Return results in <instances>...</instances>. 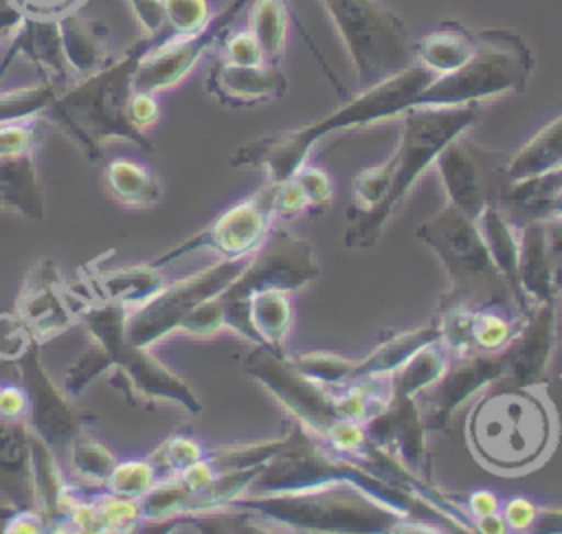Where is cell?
Listing matches in <instances>:
<instances>
[{"label":"cell","mask_w":562,"mask_h":534,"mask_svg":"<svg viewBox=\"0 0 562 534\" xmlns=\"http://www.w3.org/2000/svg\"><path fill=\"white\" fill-rule=\"evenodd\" d=\"M441 338L439 323H430L397 336H391L382 345H378L364 360L353 363L351 369V382L362 380V378H378V376H389L395 371L402 363H406L419 347Z\"/></svg>","instance_id":"836d02e7"},{"label":"cell","mask_w":562,"mask_h":534,"mask_svg":"<svg viewBox=\"0 0 562 534\" xmlns=\"http://www.w3.org/2000/svg\"><path fill=\"white\" fill-rule=\"evenodd\" d=\"M338 33L360 90L415 64L413 37L382 0H318Z\"/></svg>","instance_id":"ba28073f"},{"label":"cell","mask_w":562,"mask_h":534,"mask_svg":"<svg viewBox=\"0 0 562 534\" xmlns=\"http://www.w3.org/2000/svg\"><path fill=\"white\" fill-rule=\"evenodd\" d=\"M248 257H222L220 262L176 281H169L156 297L127 312L125 334L132 345L154 347L171 334L204 301L226 290L248 264Z\"/></svg>","instance_id":"30bf717a"},{"label":"cell","mask_w":562,"mask_h":534,"mask_svg":"<svg viewBox=\"0 0 562 534\" xmlns=\"http://www.w3.org/2000/svg\"><path fill=\"white\" fill-rule=\"evenodd\" d=\"M318 275V259L307 240L283 231H270L259 248L250 255L235 281L217 294L224 303H248L257 290H299Z\"/></svg>","instance_id":"5bb4252c"},{"label":"cell","mask_w":562,"mask_h":534,"mask_svg":"<svg viewBox=\"0 0 562 534\" xmlns=\"http://www.w3.org/2000/svg\"><path fill=\"white\" fill-rule=\"evenodd\" d=\"M501 516H503L505 525H509L512 530H529V527H533V521L538 516V505L518 497V499H512L505 503V510Z\"/></svg>","instance_id":"6f0895ef"},{"label":"cell","mask_w":562,"mask_h":534,"mask_svg":"<svg viewBox=\"0 0 562 534\" xmlns=\"http://www.w3.org/2000/svg\"><path fill=\"white\" fill-rule=\"evenodd\" d=\"M483 103L465 105H413L404 110L402 134L395 152L380 163V174L386 178V200L382 209L384 224L406 198L422 174L435 165L441 149L479 121Z\"/></svg>","instance_id":"9c48e42d"},{"label":"cell","mask_w":562,"mask_h":534,"mask_svg":"<svg viewBox=\"0 0 562 534\" xmlns=\"http://www.w3.org/2000/svg\"><path fill=\"white\" fill-rule=\"evenodd\" d=\"M430 70L419 64L408 66L406 70L360 90L356 97L345 101L340 108L329 112L327 116L296 127L281 130L261 138H255L241 145L231 165L235 167H263L268 174V182L290 180L301 165L307 163L312 147L334 134L351 127H364L378 121H389L400 116L404 110L413 108L419 92L435 79Z\"/></svg>","instance_id":"6da1fadb"},{"label":"cell","mask_w":562,"mask_h":534,"mask_svg":"<svg viewBox=\"0 0 562 534\" xmlns=\"http://www.w3.org/2000/svg\"><path fill=\"white\" fill-rule=\"evenodd\" d=\"M22 22H24V15L9 0H0V26L18 31Z\"/></svg>","instance_id":"94428289"},{"label":"cell","mask_w":562,"mask_h":534,"mask_svg":"<svg viewBox=\"0 0 562 534\" xmlns=\"http://www.w3.org/2000/svg\"><path fill=\"white\" fill-rule=\"evenodd\" d=\"M2 532L4 534H44L48 532V527L37 508H20V510H9Z\"/></svg>","instance_id":"11a10c76"},{"label":"cell","mask_w":562,"mask_h":534,"mask_svg":"<svg viewBox=\"0 0 562 534\" xmlns=\"http://www.w3.org/2000/svg\"><path fill=\"white\" fill-rule=\"evenodd\" d=\"M547 226V248L551 264V283H553V303L560 308V327H562V218L544 220Z\"/></svg>","instance_id":"681fc988"},{"label":"cell","mask_w":562,"mask_h":534,"mask_svg":"<svg viewBox=\"0 0 562 534\" xmlns=\"http://www.w3.org/2000/svg\"><path fill=\"white\" fill-rule=\"evenodd\" d=\"M158 477L160 472L151 455L125 457V459H116L112 472L103 483V490L125 499H140L156 483Z\"/></svg>","instance_id":"ab89813d"},{"label":"cell","mask_w":562,"mask_h":534,"mask_svg":"<svg viewBox=\"0 0 562 534\" xmlns=\"http://www.w3.org/2000/svg\"><path fill=\"white\" fill-rule=\"evenodd\" d=\"M110 374V363L105 352L92 343L64 374L61 387L70 398H79L94 380Z\"/></svg>","instance_id":"7bdbcfd3"},{"label":"cell","mask_w":562,"mask_h":534,"mask_svg":"<svg viewBox=\"0 0 562 534\" xmlns=\"http://www.w3.org/2000/svg\"><path fill=\"white\" fill-rule=\"evenodd\" d=\"M509 371L507 347L498 352L468 349L461 354H450L448 367L441 378L424 389L426 402L419 404L424 424L430 429H446L452 413L481 387L505 378Z\"/></svg>","instance_id":"ac0fdd59"},{"label":"cell","mask_w":562,"mask_h":534,"mask_svg":"<svg viewBox=\"0 0 562 534\" xmlns=\"http://www.w3.org/2000/svg\"><path fill=\"white\" fill-rule=\"evenodd\" d=\"M0 207L20 213L26 220L42 222L44 189L35 152L0 158Z\"/></svg>","instance_id":"d4e9b609"},{"label":"cell","mask_w":562,"mask_h":534,"mask_svg":"<svg viewBox=\"0 0 562 534\" xmlns=\"http://www.w3.org/2000/svg\"><path fill=\"white\" fill-rule=\"evenodd\" d=\"M33 343L37 341L18 312L0 314V360L2 363H18Z\"/></svg>","instance_id":"f6af8a7d"},{"label":"cell","mask_w":562,"mask_h":534,"mask_svg":"<svg viewBox=\"0 0 562 534\" xmlns=\"http://www.w3.org/2000/svg\"><path fill=\"white\" fill-rule=\"evenodd\" d=\"M13 29H7V26H0V46L7 42V40H11L13 37Z\"/></svg>","instance_id":"6125c7cd"},{"label":"cell","mask_w":562,"mask_h":534,"mask_svg":"<svg viewBox=\"0 0 562 534\" xmlns=\"http://www.w3.org/2000/svg\"><path fill=\"white\" fill-rule=\"evenodd\" d=\"M299 371H303L305 376L327 385V387H342L347 382H351V369H353V360L336 356V354H327V352H312V354H303L296 356L294 360H290Z\"/></svg>","instance_id":"b9f144b4"},{"label":"cell","mask_w":562,"mask_h":534,"mask_svg":"<svg viewBox=\"0 0 562 534\" xmlns=\"http://www.w3.org/2000/svg\"><path fill=\"white\" fill-rule=\"evenodd\" d=\"M90 294L72 290L55 259L44 257L26 272L15 299V312L42 345L79 325V308Z\"/></svg>","instance_id":"e0dca14e"},{"label":"cell","mask_w":562,"mask_h":534,"mask_svg":"<svg viewBox=\"0 0 562 534\" xmlns=\"http://www.w3.org/2000/svg\"><path fill=\"white\" fill-rule=\"evenodd\" d=\"M0 209H2V207H0Z\"/></svg>","instance_id":"e7e4bbea"},{"label":"cell","mask_w":562,"mask_h":534,"mask_svg":"<svg viewBox=\"0 0 562 534\" xmlns=\"http://www.w3.org/2000/svg\"><path fill=\"white\" fill-rule=\"evenodd\" d=\"M169 35H193L211 22L209 0H162Z\"/></svg>","instance_id":"ee69618b"},{"label":"cell","mask_w":562,"mask_h":534,"mask_svg":"<svg viewBox=\"0 0 562 534\" xmlns=\"http://www.w3.org/2000/svg\"><path fill=\"white\" fill-rule=\"evenodd\" d=\"M108 193L123 207L151 209L162 200V182L154 169L134 158H112L103 167Z\"/></svg>","instance_id":"f546056e"},{"label":"cell","mask_w":562,"mask_h":534,"mask_svg":"<svg viewBox=\"0 0 562 534\" xmlns=\"http://www.w3.org/2000/svg\"><path fill=\"white\" fill-rule=\"evenodd\" d=\"M22 376V385L29 393V424L37 440H42L59 459H64L68 446L92 422L81 413L70 396L46 371L40 354V343H33L26 354L15 363Z\"/></svg>","instance_id":"2e32d148"},{"label":"cell","mask_w":562,"mask_h":534,"mask_svg":"<svg viewBox=\"0 0 562 534\" xmlns=\"http://www.w3.org/2000/svg\"><path fill=\"white\" fill-rule=\"evenodd\" d=\"M476 226L485 240V246L494 259V264L498 266V270L507 277V281L512 283L516 299L520 303V308L527 312L531 305L527 303V299L520 292L518 286V246H520V235L516 233L514 222L507 218V213L503 211V202L490 207L479 220Z\"/></svg>","instance_id":"4dcf8cb0"},{"label":"cell","mask_w":562,"mask_h":534,"mask_svg":"<svg viewBox=\"0 0 562 534\" xmlns=\"http://www.w3.org/2000/svg\"><path fill=\"white\" fill-rule=\"evenodd\" d=\"M362 429L375 446L393 455L411 472L424 470L426 424L415 396H389L386 404Z\"/></svg>","instance_id":"d6986e66"},{"label":"cell","mask_w":562,"mask_h":534,"mask_svg":"<svg viewBox=\"0 0 562 534\" xmlns=\"http://www.w3.org/2000/svg\"><path fill=\"white\" fill-rule=\"evenodd\" d=\"M233 505L272 525L310 532H386L408 519L404 510L347 479L244 494Z\"/></svg>","instance_id":"277c9868"},{"label":"cell","mask_w":562,"mask_h":534,"mask_svg":"<svg viewBox=\"0 0 562 534\" xmlns=\"http://www.w3.org/2000/svg\"><path fill=\"white\" fill-rule=\"evenodd\" d=\"M40 119L24 123H0V158L37 152Z\"/></svg>","instance_id":"bcb514c9"},{"label":"cell","mask_w":562,"mask_h":534,"mask_svg":"<svg viewBox=\"0 0 562 534\" xmlns=\"http://www.w3.org/2000/svg\"><path fill=\"white\" fill-rule=\"evenodd\" d=\"M525 314H501L498 308H485L472 312L470 321V341L472 347L485 349V352H498L505 349L516 332L522 325Z\"/></svg>","instance_id":"f35d334b"},{"label":"cell","mask_w":562,"mask_h":534,"mask_svg":"<svg viewBox=\"0 0 562 534\" xmlns=\"http://www.w3.org/2000/svg\"><path fill=\"white\" fill-rule=\"evenodd\" d=\"M162 475H182L206 455V446L191 435L173 433L154 453H149Z\"/></svg>","instance_id":"60d3db41"},{"label":"cell","mask_w":562,"mask_h":534,"mask_svg":"<svg viewBox=\"0 0 562 534\" xmlns=\"http://www.w3.org/2000/svg\"><path fill=\"white\" fill-rule=\"evenodd\" d=\"M127 308L103 301L90 294L79 308V323L90 332L92 343H97L110 363V380L119 382L130 400L154 402V404H176L191 415L202 411L191 385L169 369L151 347H138L127 341L125 321Z\"/></svg>","instance_id":"8992f818"},{"label":"cell","mask_w":562,"mask_h":534,"mask_svg":"<svg viewBox=\"0 0 562 534\" xmlns=\"http://www.w3.org/2000/svg\"><path fill=\"white\" fill-rule=\"evenodd\" d=\"M59 29L64 55L75 75V81L101 70L112 62L108 48V31L97 22L81 20L75 11L59 20Z\"/></svg>","instance_id":"f1b7e54d"},{"label":"cell","mask_w":562,"mask_h":534,"mask_svg":"<svg viewBox=\"0 0 562 534\" xmlns=\"http://www.w3.org/2000/svg\"><path fill=\"white\" fill-rule=\"evenodd\" d=\"M116 459L119 457L105 444L86 435V431L79 437H75V442L68 446L64 455L68 472L75 477L77 483L90 490L103 488Z\"/></svg>","instance_id":"8d00e7d4"},{"label":"cell","mask_w":562,"mask_h":534,"mask_svg":"<svg viewBox=\"0 0 562 534\" xmlns=\"http://www.w3.org/2000/svg\"><path fill=\"white\" fill-rule=\"evenodd\" d=\"M274 185V182H272ZM307 211L305 193L301 191L294 178L274 185V215L277 218H296L299 213Z\"/></svg>","instance_id":"f5cc1de1"},{"label":"cell","mask_w":562,"mask_h":534,"mask_svg":"<svg viewBox=\"0 0 562 534\" xmlns=\"http://www.w3.org/2000/svg\"><path fill=\"white\" fill-rule=\"evenodd\" d=\"M417 237L441 257L450 279V288L439 301V312H476L512 303L525 314L512 283L494 264L474 220L465 218L452 204H446L439 213L419 224Z\"/></svg>","instance_id":"5b68a950"},{"label":"cell","mask_w":562,"mask_h":534,"mask_svg":"<svg viewBox=\"0 0 562 534\" xmlns=\"http://www.w3.org/2000/svg\"><path fill=\"white\" fill-rule=\"evenodd\" d=\"M24 18L31 20H61L75 13L83 0H9Z\"/></svg>","instance_id":"816d5d0a"},{"label":"cell","mask_w":562,"mask_h":534,"mask_svg":"<svg viewBox=\"0 0 562 534\" xmlns=\"http://www.w3.org/2000/svg\"><path fill=\"white\" fill-rule=\"evenodd\" d=\"M92 279L88 281L92 288V294H97L103 301L119 303L127 310H134L156 297L167 283L165 268L143 262V264H125L114 268H90Z\"/></svg>","instance_id":"cb8c5ba5"},{"label":"cell","mask_w":562,"mask_h":534,"mask_svg":"<svg viewBox=\"0 0 562 534\" xmlns=\"http://www.w3.org/2000/svg\"><path fill=\"white\" fill-rule=\"evenodd\" d=\"M75 525L77 532L97 534H127L143 530L138 499H125L103 488H99V492H86L75 510Z\"/></svg>","instance_id":"4316f807"},{"label":"cell","mask_w":562,"mask_h":534,"mask_svg":"<svg viewBox=\"0 0 562 534\" xmlns=\"http://www.w3.org/2000/svg\"><path fill=\"white\" fill-rule=\"evenodd\" d=\"M244 7L246 0H231L200 33L167 35L151 44L138 59L134 73V90L160 94L176 88L198 66L206 51L222 42Z\"/></svg>","instance_id":"9a60e30c"},{"label":"cell","mask_w":562,"mask_h":534,"mask_svg":"<svg viewBox=\"0 0 562 534\" xmlns=\"http://www.w3.org/2000/svg\"><path fill=\"white\" fill-rule=\"evenodd\" d=\"M474 51V31L457 20H446L430 33L413 42L415 64L432 75H448L457 70Z\"/></svg>","instance_id":"83f0119b"},{"label":"cell","mask_w":562,"mask_h":534,"mask_svg":"<svg viewBox=\"0 0 562 534\" xmlns=\"http://www.w3.org/2000/svg\"><path fill=\"white\" fill-rule=\"evenodd\" d=\"M151 44L156 42L147 37L138 40L123 57L72 81L44 112V116L57 125L90 163H97L103 156L110 141H125L145 152L154 149L147 134L136 130L127 116L138 59Z\"/></svg>","instance_id":"3957f363"},{"label":"cell","mask_w":562,"mask_h":534,"mask_svg":"<svg viewBox=\"0 0 562 534\" xmlns=\"http://www.w3.org/2000/svg\"><path fill=\"white\" fill-rule=\"evenodd\" d=\"M9 42V48L15 55H22L29 62H33L40 68L44 81L53 84L59 92L75 81V75L64 55L59 20L24 18L22 26L13 33Z\"/></svg>","instance_id":"603a6c76"},{"label":"cell","mask_w":562,"mask_h":534,"mask_svg":"<svg viewBox=\"0 0 562 534\" xmlns=\"http://www.w3.org/2000/svg\"><path fill=\"white\" fill-rule=\"evenodd\" d=\"M292 178L299 182L301 191L305 193L307 209H323L331 202L334 185H331V178L325 169L305 163L296 169V174Z\"/></svg>","instance_id":"7dc6e473"},{"label":"cell","mask_w":562,"mask_h":534,"mask_svg":"<svg viewBox=\"0 0 562 534\" xmlns=\"http://www.w3.org/2000/svg\"><path fill=\"white\" fill-rule=\"evenodd\" d=\"M222 59L231 64H241V66L266 64L263 51L248 29L237 33H226L222 37Z\"/></svg>","instance_id":"c3c4849f"},{"label":"cell","mask_w":562,"mask_h":534,"mask_svg":"<svg viewBox=\"0 0 562 534\" xmlns=\"http://www.w3.org/2000/svg\"><path fill=\"white\" fill-rule=\"evenodd\" d=\"M246 371L305 426L310 435L323 440L334 424L345 420L331 387L299 371L283 354L257 345L244 360Z\"/></svg>","instance_id":"4fadbf2b"},{"label":"cell","mask_w":562,"mask_h":534,"mask_svg":"<svg viewBox=\"0 0 562 534\" xmlns=\"http://www.w3.org/2000/svg\"><path fill=\"white\" fill-rule=\"evenodd\" d=\"M533 530L540 532H562V510H540L533 521Z\"/></svg>","instance_id":"91938a15"},{"label":"cell","mask_w":562,"mask_h":534,"mask_svg":"<svg viewBox=\"0 0 562 534\" xmlns=\"http://www.w3.org/2000/svg\"><path fill=\"white\" fill-rule=\"evenodd\" d=\"M127 2H130V9L147 40L158 42V40L167 37L162 0H127Z\"/></svg>","instance_id":"f907efd6"},{"label":"cell","mask_w":562,"mask_h":534,"mask_svg":"<svg viewBox=\"0 0 562 534\" xmlns=\"http://www.w3.org/2000/svg\"><path fill=\"white\" fill-rule=\"evenodd\" d=\"M274 220V185L266 182L257 193L231 204L209 226L178 242L151 259V264L167 268L169 264L198 251H211L228 259L248 257L268 237Z\"/></svg>","instance_id":"8fae6325"},{"label":"cell","mask_w":562,"mask_h":534,"mask_svg":"<svg viewBox=\"0 0 562 534\" xmlns=\"http://www.w3.org/2000/svg\"><path fill=\"white\" fill-rule=\"evenodd\" d=\"M536 59L527 42L509 29L474 31L472 55L452 73L435 77L413 105H465L522 92Z\"/></svg>","instance_id":"52a82bcc"},{"label":"cell","mask_w":562,"mask_h":534,"mask_svg":"<svg viewBox=\"0 0 562 534\" xmlns=\"http://www.w3.org/2000/svg\"><path fill=\"white\" fill-rule=\"evenodd\" d=\"M450 360V352L443 341L437 338L424 347H419L406 363H402L389 376L391 396H419L424 389L435 385L446 371Z\"/></svg>","instance_id":"e575fe53"},{"label":"cell","mask_w":562,"mask_h":534,"mask_svg":"<svg viewBox=\"0 0 562 534\" xmlns=\"http://www.w3.org/2000/svg\"><path fill=\"white\" fill-rule=\"evenodd\" d=\"M29 415V393L24 385H2L0 389V418L18 420Z\"/></svg>","instance_id":"9f6ffc18"},{"label":"cell","mask_w":562,"mask_h":534,"mask_svg":"<svg viewBox=\"0 0 562 534\" xmlns=\"http://www.w3.org/2000/svg\"><path fill=\"white\" fill-rule=\"evenodd\" d=\"M206 90L222 105L244 108L281 99L288 90V81L272 64L241 66L220 59L209 73Z\"/></svg>","instance_id":"7402d4cb"},{"label":"cell","mask_w":562,"mask_h":534,"mask_svg":"<svg viewBox=\"0 0 562 534\" xmlns=\"http://www.w3.org/2000/svg\"><path fill=\"white\" fill-rule=\"evenodd\" d=\"M290 292L268 288L248 294V319L255 332V345H266L283 354V343L292 330V303Z\"/></svg>","instance_id":"1f68e13d"},{"label":"cell","mask_w":562,"mask_h":534,"mask_svg":"<svg viewBox=\"0 0 562 534\" xmlns=\"http://www.w3.org/2000/svg\"><path fill=\"white\" fill-rule=\"evenodd\" d=\"M290 9L288 0H255L248 13V31L259 42L266 64L277 66L285 53Z\"/></svg>","instance_id":"d590c367"},{"label":"cell","mask_w":562,"mask_h":534,"mask_svg":"<svg viewBox=\"0 0 562 534\" xmlns=\"http://www.w3.org/2000/svg\"><path fill=\"white\" fill-rule=\"evenodd\" d=\"M468 510L481 519V516H487V514H496L498 512V501L492 492L479 490V492H472L468 497Z\"/></svg>","instance_id":"680465c9"},{"label":"cell","mask_w":562,"mask_h":534,"mask_svg":"<svg viewBox=\"0 0 562 534\" xmlns=\"http://www.w3.org/2000/svg\"><path fill=\"white\" fill-rule=\"evenodd\" d=\"M0 389H2V385H0Z\"/></svg>","instance_id":"be15d7a7"},{"label":"cell","mask_w":562,"mask_h":534,"mask_svg":"<svg viewBox=\"0 0 562 534\" xmlns=\"http://www.w3.org/2000/svg\"><path fill=\"white\" fill-rule=\"evenodd\" d=\"M441 176L448 204L470 220H479L490 207L503 202L507 180V163L498 152H492L465 132L452 138L435 160Z\"/></svg>","instance_id":"7c38bea8"},{"label":"cell","mask_w":562,"mask_h":534,"mask_svg":"<svg viewBox=\"0 0 562 534\" xmlns=\"http://www.w3.org/2000/svg\"><path fill=\"white\" fill-rule=\"evenodd\" d=\"M156 97L158 94L134 90L130 97V103H127V116H130L132 125L145 134L158 121V114H160Z\"/></svg>","instance_id":"db71d44e"},{"label":"cell","mask_w":562,"mask_h":534,"mask_svg":"<svg viewBox=\"0 0 562 534\" xmlns=\"http://www.w3.org/2000/svg\"><path fill=\"white\" fill-rule=\"evenodd\" d=\"M59 90L44 81L11 90H0V123H24L44 116Z\"/></svg>","instance_id":"74e56055"},{"label":"cell","mask_w":562,"mask_h":534,"mask_svg":"<svg viewBox=\"0 0 562 534\" xmlns=\"http://www.w3.org/2000/svg\"><path fill=\"white\" fill-rule=\"evenodd\" d=\"M562 167V114L536 132L509 160L507 180L520 182Z\"/></svg>","instance_id":"d6a6232c"},{"label":"cell","mask_w":562,"mask_h":534,"mask_svg":"<svg viewBox=\"0 0 562 534\" xmlns=\"http://www.w3.org/2000/svg\"><path fill=\"white\" fill-rule=\"evenodd\" d=\"M558 330L560 314L553 301L531 305L525 312L520 330L507 345V378L518 385H536L551 363Z\"/></svg>","instance_id":"ffe728a7"},{"label":"cell","mask_w":562,"mask_h":534,"mask_svg":"<svg viewBox=\"0 0 562 534\" xmlns=\"http://www.w3.org/2000/svg\"><path fill=\"white\" fill-rule=\"evenodd\" d=\"M518 286L529 305L553 301L544 220H529L520 229Z\"/></svg>","instance_id":"484cf974"},{"label":"cell","mask_w":562,"mask_h":534,"mask_svg":"<svg viewBox=\"0 0 562 534\" xmlns=\"http://www.w3.org/2000/svg\"><path fill=\"white\" fill-rule=\"evenodd\" d=\"M0 503L7 510L35 508L33 431L26 418H0Z\"/></svg>","instance_id":"44dd1931"},{"label":"cell","mask_w":562,"mask_h":534,"mask_svg":"<svg viewBox=\"0 0 562 534\" xmlns=\"http://www.w3.org/2000/svg\"><path fill=\"white\" fill-rule=\"evenodd\" d=\"M468 446L481 466L496 475H525L555 442V418L533 385L496 380L474 402Z\"/></svg>","instance_id":"7a4b0ae2"}]
</instances>
